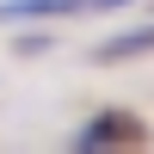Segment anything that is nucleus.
<instances>
[{"label":"nucleus","instance_id":"f257e3e1","mask_svg":"<svg viewBox=\"0 0 154 154\" xmlns=\"http://www.w3.org/2000/svg\"><path fill=\"white\" fill-rule=\"evenodd\" d=\"M74 142L80 148H136L142 142V117H130V111H99Z\"/></svg>","mask_w":154,"mask_h":154},{"label":"nucleus","instance_id":"20e7f679","mask_svg":"<svg viewBox=\"0 0 154 154\" xmlns=\"http://www.w3.org/2000/svg\"><path fill=\"white\" fill-rule=\"evenodd\" d=\"M117 6H130V0H86V12H117Z\"/></svg>","mask_w":154,"mask_h":154},{"label":"nucleus","instance_id":"7ed1b4c3","mask_svg":"<svg viewBox=\"0 0 154 154\" xmlns=\"http://www.w3.org/2000/svg\"><path fill=\"white\" fill-rule=\"evenodd\" d=\"M142 49H154V25L123 31V37H111V43H99V62H123V56H142Z\"/></svg>","mask_w":154,"mask_h":154},{"label":"nucleus","instance_id":"f03ea898","mask_svg":"<svg viewBox=\"0 0 154 154\" xmlns=\"http://www.w3.org/2000/svg\"><path fill=\"white\" fill-rule=\"evenodd\" d=\"M86 12V0H0V19H68Z\"/></svg>","mask_w":154,"mask_h":154}]
</instances>
